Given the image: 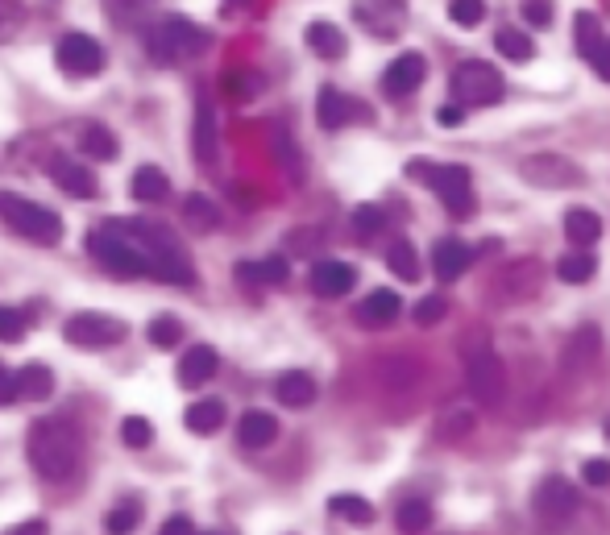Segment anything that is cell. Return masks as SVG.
<instances>
[{
    "instance_id": "obj_1",
    "label": "cell",
    "mask_w": 610,
    "mask_h": 535,
    "mask_svg": "<svg viewBox=\"0 0 610 535\" xmlns=\"http://www.w3.org/2000/svg\"><path fill=\"white\" fill-rule=\"evenodd\" d=\"M104 229L129 237L137 249L146 253L150 258V278H162V283H175V287L196 283V270H191L179 237L166 229V224H154V220H108Z\"/></svg>"
},
{
    "instance_id": "obj_2",
    "label": "cell",
    "mask_w": 610,
    "mask_h": 535,
    "mask_svg": "<svg viewBox=\"0 0 610 535\" xmlns=\"http://www.w3.org/2000/svg\"><path fill=\"white\" fill-rule=\"evenodd\" d=\"M25 453L42 482H71L83 465V436L67 419H38L25 440Z\"/></svg>"
},
{
    "instance_id": "obj_3",
    "label": "cell",
    "mask_w": 610,
    "mask_h": 535,
    "mask_svg": "<svg viewBox=\"0 0 610 535\" xmlns=\"http://www.w3.org/2000/svg\"><path fill=\"white\" fill-rule=\"evenodd\" d=\"M407 175L420 179V183H428V187L440 195V204L449 208V216L465 220L469 212H474V183H469V171H465L461 162L432 166V162H424V158H415V162L407 166Z\"/></svg>"
},
{
    "instance_id": "obj_4",
    "label": "cell",
    "mask_w": 610,
    "mask_h": 535,
    "mask_svg": "<svg viewBox=\"0 0 610 535\" xmlns=\"http://www.w3.org/2000/svg\"><path fill=\"white\" fill-rule=\"evenodd\" d=\"M0 220L9 224L13 233H21L25 241L34 245H59L63 241V220L59 212H50L25 195H13V191H0Z\"/></svg>"
},
{
    "instance_id": "obj_5",
    "label": "cell",
    "mask_w": 610,
    "mask_h": 535,
    "mask_svg": "<svg viewBox=\"0 0 610 535\" xmlns=\"http://www.w3.org/2000/svg\"><path fill=\"white\" fill-rule=\"evenodd\" d=\"M146 46L158 63H187V59H200L208 50V34L200 25H191L187 17H166L146 34Z\"/></svg>"
},
{
    "instance_id": "obj_6",
    "label": "cell",
    "mask_w": 610,
    "mask_h": 535,
    "mask_svg": "<svg viewBox=\"0 0 610 535\" xmlns=\"http://www.w3.org/2000/svg\"><path fill=\"white\" fill-rule=\"evenodd\" d=\"M88 253L108 274H117V278H150V258L129 237H121L113 229L88 233Z\"/></svg>"
},
{
    "instance_id": "obj_7",
    "label": "cell",
    "mask_w": 610,
    "mask_h": 535,
    "mask_svg": "<svg viewBox=\"0 0 610 535\" xmlns=\"http://www.w3.org/2000/svg\"><path fill=\"white\" fill-rule=\"evenodd\" d=\"M461 361H465V386L478 399V407H486V411L503 407V399H507V370H503V361L494 357V349L469 353Z\"/></svg>"
},
{
    "instance_id": "obj_8",
    "label": "cell",
    "mask_w": 610,
    "mask_h": 535,
    "mask_svg": "<svg viewBox=\"0 0 610 535\" xmlns=\"http://www.w3.org/2000/svg\"><path fill=\"white\" fill-rule=\"evenodd\" d=\"M540 291H544V266L536 258L507 262L503 270L494 274V283H490V299L494 303H528Z\"/></svg>"
},
{
    "instance_id": "obj_9",
    "label": "cell",
    "mask_w": 610,
    "mask_h": 535,
    "mask_svg": "<svg viewBox=\"0 0 610 535\" xmlns=\"http://www.w3.org/2000/svg\"><path fill=\"white\" fill-rule=\"evenodd\" d=\"M125 320L117 316H104V312H79L63 324V336H67V345L75 349H113L125 341Z\"/></svg>"
},
{
    "instance_id": "obj_10",
    "label": "cell",
    "mask_w": 610,
    "mask_h": 535,
    "mask_svg": "<svg viewBox=\"0 0 610 535\" xmlns=\"http://www.w3.org/2000/svg\"><path fill=\"white\" fill-rule=\"evenodd\" d=\"M453 100H461L465 108H482V104H498L503 100V75L490 63H461L453 71Z\"/></svg>"
},
{
    "instance_id": "obj_11",
    "label": "cell",
    "mask_w": 610,
    "mask_h": 535,
    "mask_svg": "<svg viewBox=\"0 0 610 535\" xmlns=\"http://www.w3.org/2000/svg\"><path fill=\"white\" fill-rule=\"evenodd\" d=\"M54 59L59 67L75 79H88V75H100L104 71V46L88 34H63L59 46H54Z\"/></svg>"
},
{
    "instance_id": "obj_12",
    "label": "cell",
    "mask_w": 610,
    "mask_h": 535,
    "mask_svg": "<svg viewBox=\"0 0 610 535\" xmlns=\"http://www.w3.org/2000/svg\"><path fill=\"white\" fill-rule=\"evenodd\" d=\"M519 175H523V183L544 187V191H561V187H577L581 183V171L569 158H561V154H532V158H523Z\"/></svg>"
},
{
    "instance_id": "obj_13",
    "label": "cell",
    "mask_w": 610,
    "mask_h": 535,
    "mask_svg": "<svg viewBox=\"0 0 610 535\" xmlns=\"http://www.w3.org/2000/svg\"><path fill=\"white\" fill-rule=\"evenodd\" d=\"M428 75V59L420 50H407L399 54V59L382 71V92L391 96V100H407L411 92H420V83Z\"/></svg>"
},
{
    "instance_id": "obj_14",
    "label": "cell",
    "mask_w": 610,
    "mask_h": 535,
    "mask_svg": "<svg viewBox=\"0 0 610 535\" xmlns=\"http://www.w3.org/2000/svg\"><path fill=\"white\" fill-rule=\"evenodd\" d=\"M598 361H602V328L581 324L561 349V370L565 374H590Z\"/></svg>"
},
{
    "instance_id": "obj_15",
    "label": "cell",
    "mask_w": 610,
    "mask_h": 535,
    "mask_svg": "<svg viewBox=\"0 0 610 535\" xmlns=\"http://www.w3.org/2000/svg\"><path fill=\"white\" fill-rule=\"evenodd\" d=\"M353 17L362 21V30H370L374 38H399L407 9H403V0H357Z\"/></svg>"
},
{
    "instance_id": "obj_16",
    "label": "cell",
    "mask_w": 610,
    "mask_h": 535,
    "mask_svg": "<svg viewBox=\"0 0 610 535\" xmlns=\"http://www.w3.org/2000/svg\"><path fill=\"white\" fill-rule=\"evenodd\" d=\"M581 494L573 490V482H565V477H548V482H540L536 490V515L548 519V523H565L573 511H577Z\"/></svg>"
},
{
    "instance_id": "obj_17",
    "label": "cell",
    "mask_w": 610,
    "mask_h": 535,
    "mask_svg": "<svg viewBox=\"0 0 610 535\" xmlns=\"http://www.w3.org/2000/svg\"><path fill=\"white\" fill-rule=\"evenodd\" d=\"M308 283H312V291H316L320 299H341V295H349V291L357 287V270H353L349 262H332V258H324V262L312 266Z\"/></svg>"
},
{
    "instance_id": "obj_18",
    "label": "cell",
    "mask_w": 610,
    "mask_h": 535,
    "mask_svg": "<svg viewBox=\"0 0 610 535\" xmlns=\"http://www.w3.org/2000/svg\"><path fill=\"white\" fill-rule=\"evenodd\" d=\"M50 179H54V187H63L67 195H75V200H96V191H100L92 166L71 162V158H54L50 162Z\"/></svg>"
},
{
    "instance_id": "obj_19",
    "label": "cell",
    "mask_w": 610,
    "mask_h": 535,
    "mask_svg": "<svg viewBox=\"0 0 610 535\" xmlns=\"http://www.w3.org/2000/svg\"><path fill=\"white\" fill-rule=\"evenodd\" d=\"M357 108H362V104L349 100L345 92H337V88H320V96H316V121H320V129H345L349 121L366 117V112H357Z\"/></svg>"
},
{
    "instance_id": "obj_20",
    "label": "cell",
    "mask_w": 610,
    "mask_h": 535,
    "mask_svg": "<svg viewBox=\"0 0 610 535\" xmlns=\"http://www.w3.org/2000/svg\"><path fill=\"white\" fill-rule=\"evenodd\" d=\"M469 262H474V249L457 237L436 241V249H432V270H436L440 283H457V278L469 270Z\"/></svg>"
},
{
    "instance_id": "obj_21",
    "label": "cell",
    "mask_w": 610,
    "mask_h": 535,
    "mask_svg": "<svg viewBox=\"0 0 610 535\" xmlns=\"http://www.w3.org/2000/svg\"><path fill=\"white\" fill-rule=\"evenodd\" d=\"M399 312H403V303H399V295L395 291H370L362 303H357V324L362 328H386V324H395L399 320Z\"/></svg>"
},
{
    "instance_id": "obj_22",
    "label": "cell",
    "mask_w": 610,
    "mask_h": 535,
    "mask_svg": "<svg viewBox=\"0 0 610 535\" xmlns=\"http://www.w3.org/2000/svg\"><path fill=\"white\" fill-rule=\"evenodd\" d=\"M216 365H220V357H216V349H212V345H191V349L179 357V370H175V378H179V386L196 390V386H204V382L216 374Z\"/></svg>"
},
{
    "instance_id": "obj_23",
    "label": "cell",
    "mask_w": 610,
    "mask_h": 535,
    "mask_svg": "<svg viewBox=\"0 0 610 535\" xmlns=\"http://www.w3.org/2000/svg\"><path fill=\"white\" fill-rule=\"evenodd\" d=\"M274 394H279V403L291 407V411H303L316 403V378L303 374V370H287L279 382H274Z\"/></svg>"
},
{
    "instance_id": "obj_24",
    "label": "cell",
    "mask_w": 610,
    "mask_h": 535,
    "mask_svg": "<svg viewBox=\"0 0 610 535\" xmlns=\"http://www.w3.org/2000/svg\"><path fill=\"white\" fill-rule=\"evenodd\" d=\"M191 142H196V158L204 166L216 162V108L212 100L200 92V104H196V129H191Z\"/></svg>"
},
{
    "instance_id": "obj_25",
    "label": "cell",
    "mask_w": 610,
    "mask_h": 535,
    "mask_svg": "<svg viewBox=\"0 0 610 535\" xmlns=\"http://www.w3.org/2000/svg\"><path fill=\"white\" fill-rule=\"evenodd\" d=\"M274 436H279V419H274L270 411H245L241 415V424H237L241 448H266V444H274Z\"/></svg>"
},
{
    "instance_id": "obj_26",
    "label": "cell",
    "mask_w": 610,
    "mask_h": 535,
    "mask_svg": "<svg viewBox=\"0 0 610 535\" xmlns=\"http://www.w3.org/2000/svg\"><path fill=\"white\" fill-rule=\"evenodd\" d=\"M303 38H308V46H312L316 59H324V63L345 59V46H349V42H345V34H341L332 21H312V25H308V34H303Z\"/></svg>"
},
{
    "instance_id": "obj_27",
    "label": "cell",
    "mask_w": 610,
    "mask_h": 535,
    "mask_svg": "<svg viewBox=\"0 0 610 535\" xmlns=\"http://www.w3.org/2000/svg\"><path fill=\"white\" fill-rule=\"evenodd\" d=\"M183 424L196 436H212V432L225 428V403H220V399H196L183 411Z\"/></svg>"
},
{
    "instance_id": "obj_28",
    "label": "cell",
    "mask_w": 610,
    "mask_h": 535,
    "mask_svg": "<svg viewBox=\"0 0 610 535\" xmlns=\"http://www.w3.org/2000/svg\"><path fill=\"white\" fill-rule=\"evenodd\" d=\"M237 283L245 287H279L287 283V258H266V262H241Z\"/></svg>"
},
{
    "instance_id": "obj_29",
    "label": "cell",
    "mask_w": 610,
    "mask_h": 535,
    "mask_svg": "<svg viewBox=\"0 0 610 535\" xmlns=\"http://www.w3.org/2000/svg\"><path fill=\"white\" fill-rule=\"evenodd\" d=\"M565 237H569L577 249H590V245L602 237V220H598V212H590V208H569V212H565Z\"/></svg>"
},
{
    "instance_id": "obj_30",
    "label": "cell",
    "mask_w": 610,
    "mask_h": 535,
    "mask_svg": "<svg viewBox=\"0 0 610 535\" xmlns=\"http://www.w3.org/2000/svg\"><path fill=\"white\" fill-rule=\"evenodd\" d=\"M171 195V179H166L158 166H137L133 175V200L137 204H162Z\"/></svg>"
},
{
    "instance_id": "obj_31",
    "label": "cell",
    "mask_w": 610,
    "mask_h": 535,
    "mask_svg": "<svg viewBox=\"0 0 610 535\" xmlns=\"http://www.w3.org/2000/svg\"><path fill=\"white\" fill-rule=\"evenodd\" d=\"M594 274H598V258H594L590 249H573V253H565V258L557 262V278H561V283H569V287L590 283Z\"/></svg>"
},
{
    "instance_id": "obj_32",
    "label": "cell",
    "mask_w": 610,
    "mask_h": 535,
    "mask_svg": "<svg viewBox=\"0 0 610 535\" xmlns=\"http://www.w3.org/2000/svg\"><path fill=\"white\" fill-rule=\"evenodd\" d=\"M17 390H21V399H34V403L50 399V394H54V374H50V365L30 361V365H25V370L17 374Z\"/></svg>"
},
{
    "instance_id": "obj_33",
    "label": "cell",
    "mask_w": 610,
    "mask_h": 535,
    "mask_svg": "<svg viewBox=\"0 0 610 535\" xmlns=\"http://www.w3.org/2000/svg\"><path fill=\"white\" fill-rule=\"evenodd\" d=\"M79 150H83V154H88L92 162H113V158L121 154V146H117V137H113V133H108L104 125H88V129H83V133H79Z\"/></svg>"
},
{
    "instance_id": "obj_34",
    "label": "cell",
    "mask_w": 610,
    "mask_h": 535,
    "mask_svg": "<svg viewBox=\"0 0 610 535\" xmlns=\"http://www.w3.org/2000/svg\"><path fill=\"white\" fill-rule=\"evenodd\" d=\"M474 424H478L474 407H453V411H445V415L436 419V440L457 444V440H465L469 432H474Z\"/></svg>"
},
{
    "instance_id": "obj_35",
    "label": "cell",
    "mask_w": 610,
    "mask_h": 535,
    "mask_svg": "<svg viewBox=\"0 0 610 535\" xmlns=\"http://www.w3.org/2000/svg\"><path fill=\"white\" fill-rule=\"evenodd\" d=\"M183 220L191 224V233H212L220 224V208L208 200V195H187L183 200Z\"/></svg>"
},
{
    "instance_id": "obj_36",
    "label": "cell",
    "mask_w": 610,
    "mask_h": 535,
    "mask_svg": "<svg viewBox=\"0 0 610 535\" xmlns=\"http://www.w3.org/2000/svg\"><path fill=\"white\" fill-rule=\"evenodd\" d=\"M395 527H399L403 535H420V531H428V527H432V506H428L424 498H407V502H399Z\"/></svg>"
},
{
    "instance_id": "obj_37",
    "label": "cell",
    "mask_w": 610,
    "mask_h": 535,
    "mask_svg": "<svg viewBox=\"0 0 610 535\" xmlns=\"http://www.w3.org/2000/svg\"><path fill=\"white\" fill-rule=\"evenodd\" d=\"M386 266H391V274L403 278V283H415V278H420V253H415L411 241H395L386 249Z\"/></svg>"
},
{
    "instance_id": "obj_38",
    "label": "cell",
    "mask_w": 610,
    "mask_h": 535,
    "mask_svg": "<svg viewBox=\"0 0 610 535\" xmlns=\"http://www.w3.org/2000/svg\"><path fill=\"white\" fill-rule=\"evenodd\" d=\"M494 46H498V54H503L507 63H532V54H536L532 38L519 34V30H507V25L494 34Z\"/></svg>"
},
{
    "instance_id": "obj_39",
    "label": "cell",
    "mask_w": 610,
    "mask_h": 535,
    "mask_svg": "<svg viewBox=\"0 0 610 535\" xmlns=\"http://www.w3.org/2000/svg\"><path fill=\"white\" fill-rule=\"evenodd\" d=\"M274 158H279V166L287 171L291 183H303V154L287 129H274Z\"/></svg>"
},
{
    "instance_id": "obj_40",
    "label": "cell",
    "mask_w": 610,
    "mask_h": 535,
    "mask_svg": "<svg viewBox=\"0 0 610 535\" xmlns=\"http://www.w3.org/2000/svg\"><path fill=\"white\" fill-rule=\"evenodd\" d=\"M328 511L332 515H341V519H349V523H374V506L362 498V494H337L328 502Z\"/></svg>"
},
{
    "instance_id": "obj_41",
    "label": "cell",
    "mask_w": 610,
    "mask_h": 535,
    "mask_svg": "<svg viewBox=\"0 0 610 535\" xmlns=\"http://www.w3.org/2000/svg\"><path fill=\"white\" fill-rule=\"evenodd\" d=\"M137 523H142V502H137V498L121 502L117 511H108V515H104V531H108V535H129Z\"/></svg>"
},
{
    "instance_id": "obj_42",
    "label": "cell",
    "mask_w": 610,
    "mask_h": 535,
    "mask_svg": "<svg viewBox=\"0 0 610 535\" xmlns=\"http://www.w3.org/2000/svg\"><path fill=\"white\" fill-rule=\"evenodd\" d=\"M573 38H577V50H581V59H590V54H594V46H598L606 34L598 30V17H594V13H577V17H573Z\"/></svg>"
},
{
    "instance_id": "obj_43",
    "label": "cell",
    "mask_w": 610,
    "mask_h": 535,
    "mask_svg": "<svg viewBox=\"0 0 610 535\" xmlns=\"http://www.w3.org/2000/svg\"><path fill=\"white\" fill-rule=\"evenodd\" d=\"M225 92H229L233 100L258 96V92H262V75H258V71H245V67H233V71H225Z\"/></svg>"
},
{
    "instance_id": "obj_44",
    "label": "cell",
    "mask_w": 610,
    "mask_h": 535,
    "mask_svg": "<svg viewBox=\"0 0 610 535\" xmlns=\"http://www.w3.org/2000/svg\"><path fill=\"white\" fill-rule=\"evenodd\" d=\"M183 341V324L175 316H154L150 320V345L154 349H175Z\"/></svg>"
},
{
    "instance_id": "obj_45",
    "label": "cell",
    "mask_w": 610,
    "mask_h": 535,
    "mask_svg": "<svg viewBox=\"0 0 610 535\" xmlns=\"http://www.w3.org/2000/svg\"><path fill=\"white\" fill-rule=\"evenodd\" d=\"M386 229V212L378 208V204H362V208H353V233L357 237H378Z\"/></svg>"
},
{
    "instance_id": "obj_46",
    "label": "cell",
    "mask_w": 610,
    "mask_h": 535,
    "mask_svg": "<svg viewBox=\"0 0 610 535\" xmlns=\"http://www.w3.org/2000/svg\"><path fill=\"white\" fill-rule=\"evenodd\" d=\"M150 440H154L150 419H142V415H125V419H121V444H125V448H146Z\"/></svg>"
},
{
    "instance_id": "obj_47",
    "label": "cell",
    "mask_w": 610,
    "mask_h": 535,
    "mask_svg": "<svg viewBox=\"0 0 610 535\" xmlns=\"http://www.w3.org/2000/svg\"><path fill=\"white\" fill-rule=\"evenodd\" d=\"M445 316H449V299H440V295H424L420 303H415V312H411V320L420 324V328H432Z\"/></svg>"
},
{
    "instance_id": "obj_48",
    "label": "cell",
    "mask_w": 610,
    "mask_h": 535,
    "mask_svg": "<svg viewBox=\"0 0 610 535\" xmlns=\"http://www.w3.org/2000/svg\"><path fill=\"white\" fill-rule=\"evenodd\" d=\"M449 17H453V25H461V30H474V25L486 21V0H453Z\"/></svg>"
},
{
    "instance_id": "obj_49",
    "label": "cell",
    "mask_w": 610,
    "mask_h": 535,
    "mask_svg": "<svg viewBox=\"0 0 610 535\" xmlns=\"http://www.w3.org/2000/svg\"><path fill=\"white\" fill-rule=\"evenodd\" d=\"M415 378H420V365L407 361V357H395V361H386V365H382V382H386V386H395V390H403V386L415 382Z\"/></svg>"
},
{
    "instance_id": "obj_50",
    "label": "cell",
    "mask_w": 610,
    "mask_h": 535,
    "mask_svg": "<svg viewBox=\"0 0 610 535\" xmlns=\"http://www.w3.org/2000/svg\"><path fill=\"white\" fill-rule=\"evenodd\" d=\"M25 328H30V324H25V316L17 312V307H0V341L17 345L21 336H25Z\"/></svg>"
},
{
    "instance_id": "obj_51",
    "label": "cell",
    "mask_w": 610,
    "mask_h": 535,
    "mask_svg": "<svg viewBox=\"0 0 610 535\" xmlns=\"http://www.w3.org/2000/svg\"><path fill=\"white\" fill-rule=\"evenodd\" d=\"M523 21H528L532 30H548L552 25V0H528V5H523Z\"/></svg>"
},
{
    "instance_id": "obj_52",
    "label": "cell",
    "mask_w": 610,
    "mask_h": 535,
    "mask_svg": "<svg viewBox=\"0 0 610 535\" xmlns=\"http://www.w3.org/2000/svg\"><path fill=\"white\" fill-rule=\"evenodd\" d=\"M581 477H586V486H606L610 482V461L590 457L586 465H581Z\"/></svg>"
},
{
    "instance_id": "obj_53",
    "label": "cell",
    "mask_w": 610,
    "mask_h": 535,
    "mask_svg": "<svg viewBox=\"0 0 610 535\" xmlns=\"http://www.w3.org/2000/svg\"><path fill=\"white\" fill-rule=\"evenodd\" d=\"M590 67L598 71V79H606V83H610V38H602V42L594 46V54H590Z\"/></svg>"
},
{
    "instance_id": "obj_54",
    "label": "cell",
    "mask_w": 610,
    "mask_h": 535,
    "mask_svg": "<svg viewBox=\"0 0 610 535\" xmlns=\"http://www.w3.org/2000/svg\"><path fill=\"white\" fill-rule=\"evenodd\" d=\"M21 30V13L17 9H0V42H13Z\"/></svg>"
},
{
    "instance_id": "obj_55",
    "label": "cell",
    "mask_w": 610,
    "mask_h": 535,
    "mask_svg": "<svg viewBox=\"0 0 610 535\" xmlns=\"http://www.w3.org/2000/svg\"><path fill=\"white\" fill-rule=\"evenodd\" d=\"M17 399H21V390H17V374L0 370V407H9V403H17Z\"/></svg>"
},
{
    "instance_id": "obj_56",
    "label": "cell",
    "mask_w": 610,
    "mask_h": 535,
    "mask_svg": "<svg viewBox=\"0 0 610 535\" xmlns=\"http://www.w3.org/2000/svg\"><path fill=\"white\" fill-rule=\"evenodd\" d=\"M436 121H440V125H449V129L461 125V121H465V104L453 100V104H445V108H436Z\"/></svg>"
},
{
    "instance_id": "obj_57",
    "label": "cell",
    "mask_w": 610,
    "mask_h": 535,
    "mask_svg": "<svg viewBox=\"0 0 610 535\" xmlns=\"http://www.w3.org/2000/svg\"><path fill=\"white\" fill-rule=\"evenodd\" d=\"M158 535H196V527H191V519L187 515H171L162 527H158Z\"/></svg>"
},
{
    "instance_id": "obj_58",
    "label": "cell",
    "mask_w": 610,
    "mask_h": 535,
    "mask_svg": "<svg viewBox=\"0 0 610 535\" xmlns=\"http://www.w3.org/2000/svg\"><path fill=\"white\" fill-rule=\"evenodd\" d=\"M150 0H108V9H113V17L117 21H125V17H133L137 9H146Z\"/></svg>"
},
{
    "instance_id": "obj_59",
    "label": "cell",
    "mask_w": 610,
    "mask_h": 535,
    "mask_svg": "<svg viewBox=\"0 0 610 535\" xmlns=\"http://www.w3.org/2000/svg\"><path fill=\"white\" fill-rule=\"evenodd\" d=\"M0 535H46V519H30V523H17V527L0 531Z\"/></svg>"
},
{
    "instance_id": "obj_60",
    "label": "cell",
    "mask_w": 610,
    "mask_h": 535,
    "mask_svg": "<svg viewBox=\"0 0 610 535\" xmlns=\"http://www.w3.org/2000/svg\"><path fill=\"white\" fill-rule=\"evenodd\" d=\"M225 5H245V0H225Z\"/></svg>"
},
{
    "instance_id": "obj_61",
    "label": "cell",
    "mask_w": 610,
    "mask_h": 535,
    "mask_svg": "<svg viewBox=\"0 0 610 535\" xmlns=\"http://www.w3.org/2000/svg\"><path fill=\"white\" fill-rule=\"evenodd\" d=\"M602 432H606V440H610V419H606V428H602Z\"/></svg>"
},
{
    "instance_id": "obj_62",
    "label": "cell",
    "mask_w": 610,
    "mask_h": 535,
    "mask_svg": "<svg viewBox=\"0 0 610 535\" xmlns=\"http://www.w3.org/2000/svg\"><path fill=\"white\" fill-rule=\"evenodd\" d=\"M196 535H220V531H196Z\"/></svg>"
}]
</instances>
